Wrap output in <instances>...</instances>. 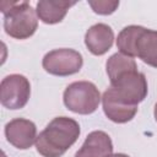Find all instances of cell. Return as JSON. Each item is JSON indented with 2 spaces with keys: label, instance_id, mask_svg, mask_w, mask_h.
I'll return each mask as SVG.
<instances>
[{
  "label": "cell",
  "instance_id": "obj_1",
  "mask_svg": "<svg viewBox=\"0 0 157 157\" xmlns=\"http://www.w3.org/2000/svg\"><path fill=\"white\" fill-rule=\"evenodd\" d=\"M110 87L117 96L130 105H137L147 96L146 76L137 70L135 60L121 53L108 58L105 64Z\"/></svg>",
  "mask_w": 157,
  "mask_h": 157
},
{
  "label": "cell",
  "instance_id": "obj_2",
  "mask_svg": "<svg viewBox=\"0 0 157 157\" xmlns=\"http://www.w3.org/2000/svg\"><path fill=\"white\" fill-rule=\"evenodd\" d=\"M78 136L80 125L75 119L56 117L37 136L36 148L43 157H61Z\"/></svg>",
  "mask_w": 157,
  "mask_h": 157
},
{
  "label": "cell",
  "instance_id": "obj_3",
  "mask_svg": "<svg viewBox=\"0 0 157 157\" xmlns=\"http://www.w3.org/2000/svg\"><path fill=\"white\" fill-rule=\"evenodd\" d=\"M117 47L121 54L137 56L157 69V31L137 25L126 26L118 34Z\"/></svg>",
  "mask_w": 157,
  "mask_h": 157
},
{
  "label": "cell",
  "instance_id": "obj_4",
  "mask_svg": "<svg viewBox=\"0 0 157 157\" xmlns=\"http://www.w3.org/2000/svg\"><path fill=\"white\" fill-rule=\"evenodd\" d=\"M1 11L4 13V29L10 37L27 39L37 31V12L28 2H13L10 4L9 9L2 7Z\"/></svg>",
  "mask_w": 157,
  "mask_h": 157
},
{
  "label": "cell",
  "instance_id": "obj_5",
  "mask_svg": "<svg viewBox=\"0 0 157 157\" xmlns=\"http://www.w3.org/2000/svg\"><path fill=\"white\" fill-rule=\"evenodd\" d=\"M101 93L94 83L90 81H76L70 83L63 94L65 107L77 114H92L101 103Z\"/></svg>",
  "mask_w": 157,
  "mask_h": 157
},
{
  "label": "cell",
  "instance_id": "obj_6",
  "mask_svg": "<svg viewBox=\"0 0 157 157\" xmlns=\"http://www.w3.org/2000/svg\"><path fill=\"white\" fill-rule=\"evenodd\" d=\"M43 69L54 76H70L78 72L83 65L82 55L70 48L54 49L42 60Z\"/></svg>",
  "mask_w": 157,
  "mask_h": 157
},
{
  "label": "cell",
  "instance_id": "obj_7",
  "mask_svg": "<svg viewBox=\"0 0 157 157\" xmlns=\"http://www.w3.org/2000/svg\"><path fill=\"white\" fill-rule=\"evenodd\" d=\"M31 96V83L28 78L20 74H11L1 80L0 101L7 109L23 108Z\"/></svg>",
  "mask_w": 157,
  "mask_h": 157
},
{
  "label": "cell",
  "instance_id": "obj_8",
  "mask_svg": "<svg viewBox=\"0 0 157 157\" xmlns=\"http://www.w3.org/2000/svg\"><path fill=\"white\" fill-rule=\"evenodd\" d=\"M6 140L18 150L29 148L37 140L36 124L28 119L15 118L5 125Z\"/></svg>",
  "mask_w": 157,
  "mask_h": 157
},
{
  "label": "cell",
  "instance_id": "obj_9",
  "mask_svg": "<svg viewBox=\"0 0 157 157\" xmlns=\"http://www.w3.org/2000/svg\"><path fill=\"white\" fill-rule=\"evenodd\" d=\"M102 104L105 117L118 124L130 121L137 113V105H130L123 102L112 87L104 91L102 97Z\"/></svg>",
  "mask_w": 157,
  "mask_h": 157
},
{
  "label": "cell",
  "instance_id": "obj_10",
  "mask_svg": "<svg viewBox=\"0 0 157 157\" xmlns=\"http://www.w3.org/2000/svg\"><path fill=\"white\" fill-rule=\"evenodd\" d=\"M114 32L105 23H96L91 26L85 34V44L93 55L105 54L113 45Z\"/></svg>",
  "mask_w": 157,
  "mask_h": 157
},
{
  "label": "cell",
  "instance_id": "obj_11",
  "mask_svg": "<svg viewBox=\"0 0 157 157\" xmlns=\"http://www.w3.org/2000/svg\"><path fill=\"white\" fill-rule=\"evenodd\" d=\"M112 152L113 142L109 135L102 130H96L87 135L75 157H108Z\"/></svg>",
  "mask_w": 157,
  "mask_h": 157
},
{
  "label": "cell",
  "instance_id": "obj_12",
  "mask_svg": "<svg viewBox=\"0 0 157 157\" xmlns=\"http://www.w3.org/2000/svg\"><path fill=\"white\" fill-rule=\"evenodd\" d=\"M75 5L74 1L64 0H40L37 2V16L47 25H55L64 20L69 9Z\"/></svg>",
  "mask_w": 157,
  "mask_h": 157
},
{
  "label": "cell",
  "instance_id": "obj_13",
  "mask_svg": "<svg viewBox=\"0 0 157 157\" xmlns=\"http://www.w3.org/2000/svg\"><path fill=\"white\" fill-rule=\"evenodd\" d=\"M88 5L93 9L96 13L99 15H110L119 6V1H88Z\"/></svg>",
  "mask_w": 157,
  "mask_h": 157
},
{
  "label": "cell",
  "instance_id": "obj_14",
  "mask_svg": "<svg viewBox=\"0 0 157 157\" xmlns=\"http://www.w3.org/2000/svg\"><path fill=\"white\" fill-rule=\"evenodd\" d=\"M108 157H130V156H128V155H125V153H112V155L108 156Z\"/></svg>",
  "mask_w": 157,
  "mask_h": 157
},
{
  "label": "cell",
  "instance_id": "obj_15",
  "mask_svg": "<svg viewBox=\"0 0 157 157\" xmlns=\"http://www.w3.org/2000/svg\"><path fill=\"white\" fill-rule=\"evenodd\" d=\"M153 115H155V119H156V121H157V103H156V105H155V110H153Z\"/></svg>",
  "mask_w": 157,
  "mask_h": 157
},
{
  "label": "cell",
  "instance_id": "obj_16",
  "mask_svg": "<svg viewBox=\"0 0 157 157\" xmlns=\"http://www.w3.org/2000/svg\"><path fill=\"white\" fill-rule=\"evenodd\" d=\"M1 157H6V156H5V153H4V152H2V155H1Z\"/></svg>",
  "mask_w": 157,
  "mask_h": 157
}]
</instances>
